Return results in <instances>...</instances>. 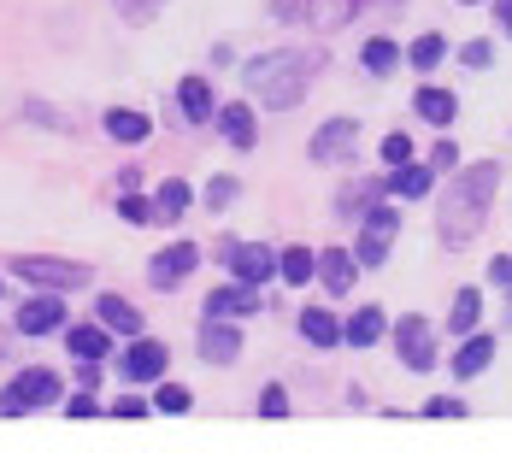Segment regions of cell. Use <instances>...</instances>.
<instances>
[{
	"mask_svg": "<svg viewBox=\"0 0 512 453\" xmlns=\"http://www.w3.org/2000/svg\"><path fill=\"white\" fill-rule=\"evenodd\" d=\"M189 201H195V195H189V183H183V177H165V183L154 189V212H159V224H177V218L189 212Z\"/></svg>",
	"mask_w": 512,
	"mask_h": 453,
	"instance_id": "d4e9b609",
	"label": "cell"
},
{
	"mask_svg": "<svg viewBox=\"0 0 512 453\" xmlns=\"http://www.w3.org/2000/svg\"><path fill=\"white\" fill-rule=\"evenodd\" d=\"M354 277H359V259H354V253H342V248H324V253H318V283H324L330 295H348V289H354Z\"/></svg>",
	"mask_w": 512,
	"mask_h": 453,
	"instance_id": "ac0fdd59",
	"label": "cell"
},
{
	"mask_svg": "<svg viewBox=\"0 0 512 453\" xmlns=\"http://www.w3.org/2000/svg\"><path fill=\"white\" fill-rule=\"evenodd\" d=\"M159 6H165V0H118V18H124V24H154Z\"/></svg>",
	"mask_w": 512,
	"mask_h": 453,
	"instance_id": "d590c367",
	"label": "cell"
},
{
	"mask_svg": "<svg viewBox=\"0 0 512 453\" xmlns=\"http://www.w3.org/2000/svg\"><path fill=\"white\" fill-rule=\"evenodd\" d=\"M477 318H483V289H460L454 306H448V336H471Z\"/></svg>",
	"mask_w": 512,
	"mask_h": 453,
	"instance_id": "f1b7e54d",
	"label": "cell"
},
{
	"mask_svg": "<svg viewBox=\"0 0 512 453\" xmlns=\"http://www.w3.org/2000/svg\"><path fill=\"white\" fill-rule=\"evenodd\" d=\"M259 306H265L259 301V283H242V277L206 295V312H212V318H248V312H259Z\"/></svg>",
	"mask_w": 512,
	"mask_h": 453,
	"instance_id": "9a60e30c",
	"label": "cell"
},
{
	"mask_svg": "<svg viewBox=\"0 0 512 453\" xmlns=\"http://www.w3.org/2000/svg\"><path fill=\"white\" fill-rule=\"evenodd\" d=\"M359 65H365L371 77H389V71L401 65V42H395V36H371V42L359 48Z\"/></svg>",
	"mask_w": 512,
	"mask_h": 453,
	"instance_id": "f546056e",
	"label": "cell"
},
{
	"mask_svg": "<svg viewBox=\"0 0 512 453\" xmlns=\"http://www.w3.org/2000/svg\"><path fill=\"white\" fill-rule=\"evenodd\" d=\"M118 218H124V224H136V230H142V224H159L154 201H142L136 189H124V195H118Z\"/></svg>",
	"mask_w": 512,
	"mask_h": 453,
	"instance_id": "1f68e13d",
	"label": "cell"
},
{
	"mask_svg": "<svg viewBox=\"0 0 512 453\" xmlns=\"http://www.w3.org/2000/svg\"><path fill=\"white\" fill-rule=\"evenodd\" d=\"M489 6H495V24L512 36V0H489Z\"/></svg>",
	"mask_w": 512,
	"mask_h": 453,
	"instance_id": "bcb514c9",
	"label": "cell"
},
{
	"mask_svg": "<svg viewBox=\"0 0 512 453\" xmlns=\"http://www.w3.org/2000/svg\"><path fill=\"white\" fill-rule=\"evenodd\" d=\"M412 112H418L424 124H442V130H448V124L460 118V95H454V89H436V83H424V89L412 95Z\"/></svg>",
	"mask_w": 512,
	"mask_h": 453,
	"instance_id": "e0dca14e",
	"label": "cell"
},
{
	"mask_svg": "<svg viewBox=\"0 0 512 453\" xmlns=\"http://www.w3.org/2000/svg\"><path fill=\"white\" fill-rule=\"evenodd\" d=\"M18 330H24V336H53V330H65V295H59V289L24 295V306H18Z\"/></svg>",
	"mask_w": 512,
	"mask_h": 453,
	"instance_id": "9c48e42d",
	"label": "cell"
},
{
	"mask_svg": "<svg viewBox=\"0 0 512 453\" xmlns=\"http://www.w3.org/2000/svg\"><path fill=\"white\" fill-rule=\"evenodd\" d=\"M318 71H324L318 48H265L242 65V89L271 112H289V106H301L312 95Z\"/></svg>",
	"mask_w": 512,
	"mask_h": 453,
	"instance_id": "7a4b0ae2",
	"label": "cell"
},
{
	"mask_svg": "<svg viewBox=\"0 0 512 453\" xmlns=\"http://www.w3.org/2000/svg\"><path fill=\"white\" fill-rule=\"evenodd\" d=\"M301 336H307L312 348H336V342H342V324H336V312L307 306V312H301Z\"/></svg>",
	"mask_w": 512,
	"mask_h": 453,
	"instance_id": "4316f807",
	"label": "cell"
},
{
	"mask_svg": "<svg viewBox=\"0 0 512 453\" xmlns=\"http://www.w3.org/2000/svg\"><path fill=\"white\" fill-rule=\"evenodd\" d=\"M101 124H106V136H112V142H130V148L154 136V124H148V112H136V106H112V112H106Z\"/></svg>",
	"mask_w": 512,
	"mask_h": 453,
	"instance_id": "7402d4cb",
	"label": "cell"
},
{
	"mask_svg": "<svg viewBox=\"0 0 512 453\" xmlns=\"http://www.w3.org/2000/svg\"><path fill=\"white\" fill-rule=\"evenodd\" d=\"M201 201L212 206V212H224V206L236 201V177H212V183L201 189Z\"/></svg>",
	"mask_w": 512,
	"mask_h": 453,
	"instance_id": "8d00e7d4",
	"label": "cell"
},
{
	"mask_svg": "<svg viewBox=\"0 0 512 453\" xmlns=\"http://www.w3.org/2000/svg\"><path fill=\"white\" fill-rule=\"evenodd\" d=\"M277 18H307V0H271Z\"/></svg>",
	"mask_w": 512,
	"mask_h": 453,
	"instance_id": "ee69618b",
	"label": "cell"
},
{
	"mask_svg": "<svg viewBox=\"0 0 512 453\" xmlns=\"http://www.w3.org/2000/svg\"><path fill=\"white\" fill-rule=\"evenodd\" d=\"M460 6H489V0H460Z\"/></svg>",
	"mask_w": 512,
	"mask_h": 453,
	"instance_id": "7dc6e473",
	"label": "cell"
},
{
	"mask_svg": "<svg viewBox=\"0 0 512 453\" xmlns=\"http://www.w3.org/2000/svg\"><path fill=\"white\" fill-rule=\"evenodd\" d=\"M106 412H112V418H148V412H154V401H142V395H118Z\"/></svg>",
	"mask_w": 512,
	"mask_h": 453,
	"instance_id": "f35d334b",
	"label": "cell"
},
{
	"mask_svg": "<svg viewBox=\"0 0 512 453\" xmlns=\"http://www.w3.org/2000/svg\"><path fill=\"white\" fill-rule=\"evenodd\" d=\"M212 118H218V136H224L230 148H236V153H254V142H259L254 106H248V101H230V106H218Z\"/></svg>",
	"mask_w": 512,
	"mask_h": 453,
	"instance_id": "5bb4252c",
	"label": "cell"
},
{
	"mask_svg": "<svg viewBox=\"0 0 512 453\" xmlns=\"http://www.w3.org/2000/svg\"><path fill=\"white\" fill-rule=\"evenodd\" d=\"M430 171H460V148H454L448 136H442V142L430 148Z\"/></svg>",
	"mask_w": 512,
	"mask_h": 453,
	"instance_id": "60d3db41",
	"label": "cell"
},
{
	"mask_svg": "<svg viewBox=\"0 0 512 453\" xmlns=\"http://www.w3.org/2000/svg\"><path fill=\"white\" fill-rule=\"evenodd\" d=\"M430 189H436V171H430V165H418V159L389 165V177H383V195H395V201H424Z\"/></svg>",
	"mask_w": 512,
	"mask_h": 453,
	"instance_id": "4fadbf2b",
	"label": "cell"
},
{
	"mask_svg": "<svg viewBox=\"0 0 512 453\" xmlns=\"http://www.w3.org/2000/svg\"><path fill=\"white\" fill-rule=\"evenodd\" d=\"M218 253L230 259V271H236L242 283H259V289H265V283L277 277V253L265 248V242H224Z\"/></svg>",
	"mask_w": 512,
	"mask_h": 453,
	"instance_id": "8fae6325",
	"label": "cell"
},
{
	"mask_svg": "<svg viewBox=\"0 0 512 453\" xmlns=\"http://www.w3.org/2000/svg\"><path fill=\"white\" fill-rule=\"evenodd\" d=\"M354 148H359V124L354 118H330V124L312 136L307 153L318 159V165H336V159H354Z\"/></svg>",
	"mask_w": 512,
	"mask_h": 453,
	"instance_id": "7c38bea8",
	"label": "cell"
},
{
	"mask_svg": "<svg viewBox=\"0 0 512 453\" xmlns=\"http://www.w3.org/2000/svg\"><path fill=\"white\" fill-rule=\"evenodd\" d=\"M12 271H18L30 289H59V295H71V289H83V283L95 277L89 265H77V259H53V253H18Z\"/></svg>",
	"mask_w": 512,
	"mask_h": 453,
	"instance_id": "277c9868",
	"label": "cell"
},
{
	"mask_svg": "<svg viewBox=\"0 0 512 453\" xmlns=\"http://www.w3.org/2000/svg\"><path fill=\"white\" fill-rule=\"evenodd\" d=\"M424 418H465V401H454V395H430V401H424Z\"/></svg>",
	"mask_w": 512,
	"mask_h": 453,
	"instance_id": "ab89813d",
	"label": "cell"
},
{
	"mask_svg": "<svg viewBox=\"0 0 512 453\" xmlns=\"http://www.w3.org/2000/svg\"><path fill=\"white\" fill-rule=\"evenodd\" d=\"M106 348H112V330L101 318L95 324H65V353L71 359H106Z\"/></svg>",
	"mask_w": 512,
	"mask_h": 453,
	"instance_id": "ffe728a7",
	"label": "cell"
},
{
	"mask_svg": "<svg viewBox=\"0 0 512 453\" xmlns=\"http://www.w3.org/2000/svg\"><path fill=\"white\" fill-rule=\"evenodd\" d=\"M277 277H283V283H295V289H307L312 277H318V253H312V248H283V253H277Z\"/></svg>",
	"mask_w": 512,
	"mask_h": 453,
	"instance_id": "484cf974",
	"label": "cell"
},
{
	"mask_svg": "<svg viewBox=\"0 0 512 453\" xmlns=\"http://www.w3.org/2000/svg\"><path fill=\"white\" fill-rule=\"evenodd\" d=\"M165 365H171V353H165V342H154V336H130V348L118 353V371H124L130 383H159Z\"/></svg>",
	"mask_w": 512,
	"mask_h": 453,
	"instance_id": "ba28073f",
	"label": "cell"
},
{
	"mask_svg": "<svg viewBox=\"0 0 512 453\" xmlns=\"http://www.w3.org/2000/svg\"><path fill=\"white\" fill-rule=\"evenodd\" d=\"M365 0H307V24L312 30H342V24H354V12Z\"/></svg>",
	"mask_w": 512,
	"mask_h": 453,
	"instance_id": "cb8c5ba5",
	"label": "cell"
},
{
	"mask_svg": "<svg viewBox=\"0 0 512 453\" xmlns=\"http://www.w3.org/2000/svg\"><path fill=\"white\" fill-rule=\"evenodd\" d=\"M442 59H448V36H436V30H430V36H418V42L407 48V65L418 71V77H430Z\"/></svg>",
	"mask_w": 512,
	"mask_h": 453,
	"instance_id": "4dcf8cb0",
	"label": "cell"
},
{
	"mask_svg": "<svg viewBox=\"0 0 512 453\" xmlns=\"http://www.w3.org/2000/svg\"><path fill=\"white\" fill-rule=\"evenodd\" d=\"M395 236H401V206L377 201L365 218H359V242H354L359 271H377V265L389 259V248H395Z\"/></svg>",
	"mask_w": 512,
	"mask_h": 453,
	"instance_id": "3957f363",
	"label": "cell"
},
{
	"mask_svg": "<svg viewBox=\"0 0 512 453\" xmlns=\"http://www.w3.org/2000/svg\"><path fill=\"white\" fill-rule=\"evenodd\" d=\"M460 65H465V71H489V65H495V42H489V36L465 42V48H460Z\"/></svg>",
	"mask_w": 512,
	"mask_h": 453,
	"instance_id": "836d02e7",
	"label": "cell"
},
{
	"mask_svg": "<svg viewBox=\"0 0 512 453\" xmlns=\"http://www.w3.org/2000/svg\"><path fill=\"white\" fill-rule=\"evenodd\" d=\"M259 418H289V389L283 383H265L259 389Z\"/></svg>",
	"mask_w": 512,
	"mask_h": 453,
	"instance_id": "e575fe53",
	"label": "cell"
},
{
	"mask_svg": "<svg viewBox=\"0 0 512 453\" xmlns=\"http://www.w3.org/2000/svg\"><path fill=\"white\" fill-rule=\"evenodd\" d=\"M177 106H183V118H189V124H212V112H218V101H212V83H206V77H183Z\"/></svg>",
	"mask_w": 512,
	"mask_h": 453,
	"instance_id": "603a6c76",
	"label": "cell"
},
{
	"mask_svg": "<svg viewBox=\"0 0 512 453\" xmlns=\"http://www.w3.org/2000/svg\"><path fill=\"white\" fill-rule=\"evenodd\" d=\"M489 283H495L501 295H512V253H495V259H489Z\"/></svg>",
	"mask_w": 512,
	"mask_h": 453,
	"instance_id": "b9f144b4",
	"label": "cell"
},
{
	"mask_svg": "<svg viewBox=\"0 0 512 453\" xmlns=\"http://www.w3.org/2000/svg\"><path fill=\"white\" fill-rule=\"evenodd\" d=\"M77 383H83V389H95V383H101V365H95V359H83V371H77Z\"/></svg>",
	"mask_w": 512,
	"mask_h": 453,
	"instance_id": "f6af8a7d",
	"label": "cell"
},
{
	"mask_svg": "<svg viewBox=\"0 0 512 453\" xmlns=\"http://www.w3.org/2000/svg\"><path fill=\"white\" fill-rule=\"evenodd\" d=\"M489 359H495V336H489V330H471L460 348H454V359H448V365H454V377H465V383H471V377H483V371H489Z\"/></svg>",
	"mask_w": 512,
	"mask_h": 453,
	"instance_id": "2e32d148",
	"label": "cell"
},
{
	"mask_svg": "<svg viewBox=\"0 0 512 453\" xmlns=\"http://www.w3.org/2000/svg\"><path fill=\"white\" fill-rule=\"evenodd\" d=\"M95 318H101L112 336H124V342H130V336H142V312L124 301V295H101V301H95Z\"/></svg>",
	"mask_w": 512,
	"mask_h": 453,
	"instance_id": "44dd1931",
	"label": "cell"
},
{
	"mask_svg": "<svg viewBox=\"0 0 512 453\" xmlns=\"http://www.w3.org/2000/svg\"><path fill=\"white\" fill-rule=\"evenodd\" d=\"M65 412H71V418H95V412H101V406H95V395H89V389H83V395H71V406H65Z\"/></svg>",
	"mask_w": 512,
	"mask_h": 453,
	"instance_id": "7bdbcfd3",
	"label": "cell"
},
{
	"mask_svg": "<svg viewBox=\"0 0 512 453\" xmlns=\"http://www.w3.org/2000/svg\"><path fill=\"white\" fill-rule=\"evenodd\" d=\"M383 201V183H348V189H336V212L354 224V218H365L371 206Z\"/></svg>",
	"mask_w": 512,
	"mask_h": 453,
	"instance_id": "83f0119b",
	"label": "cell"
},
{
	"mask_svg": "<svg viewBox=\"0 0 512 453\" xmlns=\"http://www.w3.org/2000/svg\"><path fill=\"white\" fill-rule=\"evenodd\" d=\"M495 195H501V165H495V159L465 165V171H448V189H442V206H436V236H442V248H465V242L489 224Z\"/></svg>",
	"mask_w": 512,
	"mask_h": 453,
	"instance_id": "6da1fadb",
	"label": "cell"
},
{
	"mask_svg": "<svg viewBox=\"0 0 512 453\" xmlns=\"http://www.w3.org/2000/svg\"><path fill=\"white\" fill-rule=\"evenodd\" d=\"M195 348H201L206 365H236V359H242V330H236V318H212V312H206Z\"/></svg>",
	"mask_w": 512,
	"mask_h": 453,
	"instance_id": "30bf717a",
	"label": "cell"
},
{
	"mask_svg": "<svg viewBox=\"0 0 512 453\" xmlns=\"http://www.w3.org/2000/svg\"><path fill=\"white\" fill-rule=\"evenodd\" d=\"M383 336H389V318H383V306H359L354 318L342 324V342H348V348H377Z\"/></svg>",
	"mask_w": 512,
	"mask_h": 453,
	"instance_id": "d6986e66",
	"label": "cell"
},
{
	"mask_svg": "<svg viewBox=\"0 0 512 453\" xmlns=\"http://www.w3.org/2000/svg\"><path fill=\"white\" fill-rule=\"evenodd\" d=\"M383 159H389V165H407L412 159V136L407 130H389V136H383Z\"/></svg>",
	"mask_w": 512,
	"mask_h": 453,
	"instance_id": "74e56055",
	"label": "cell"
},
{
	"mask_svg": "<svg viewBox=\"0 0 512 453\" xmlns=\"http://www.w3.org/2000/svg\"><path fill=\"white\" fill-rule=\"evenodd\" d=\"M53 401H59V377H53L48 365H30V371H18L0 389V418H24V412H42Z\"/></svg>",
	"mask_w": 512,
	"mask_h": 453,
	"instance_id": "5b68a950",
	"label": "cell"
},
{
	"mask_svg": "<svg viewBox=\"0 0 512 453\" xmlns=\"http://www.w3.org/2000/svg\"><path fill=\"white\" fill-rule=\"evenodd\" d=\"M189 389H183V383H165V377H159V389H154V412H171V418H177V412H189Z\"/></svg>",
	"mask_w": 512,
	"mask_h": 453,
	"instance_id": "d6a6232c",
	"label": "cell"
},
{
	"mask_svg": "<svg viewBox=\"0 0 512 453\" xmlns=\"http://www.w3.org/2000/svg\"><path fill=\"white\" fill-rule=\"evenodd\" d=\"M395 353H401V365H407V371H436V365H442L436 324H430V318H418V312H401V324H395Z\"/></svg>",
	"mask_w": 512,
	"mask_h": 453,
	"instance_id": "8992f818",
	"label": "cell"
},
{
	"mask_svg": "<svg viewBox=\"0 0 512 453\" xmlns=\"http://www.w3.org/2000/svg\"><path fill=\"white\" fill-rule=\"evenodd\" d=\"M195 265H201V248H195V242H171V248H159L154 259H148V283L171 295V289H183V283L195 277Z\"/></svg>",
	"mask_w": 512,
	"mask_h": 453,
	"instance_id": "52a82bcc",
	"label": "cell"
}]
</instances>
